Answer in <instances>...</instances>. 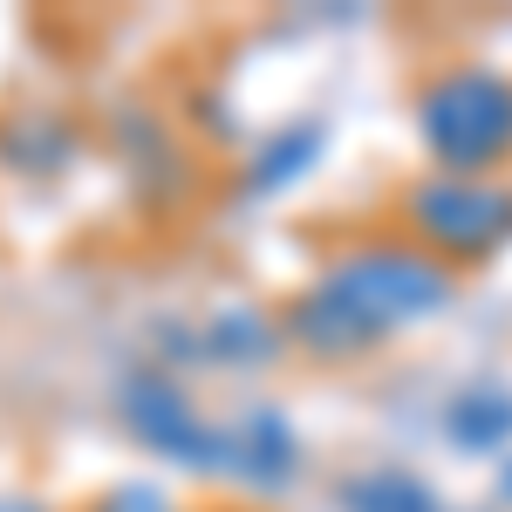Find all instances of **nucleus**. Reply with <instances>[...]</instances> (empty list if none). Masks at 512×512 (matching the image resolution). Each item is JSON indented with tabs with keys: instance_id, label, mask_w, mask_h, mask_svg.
<instances>
[{
	"instance_id": "obj_1",
	"label": "nucleus",
	"mask_w": 512,
	"mask_h": 512,
	"mask_svg": "<svg viewBox=\"0 0 512 512\" xmlns=\"http://www.w3.org/2000/svg\"><path fill=\"white\" fill-rule=\"evenodd\" d=\"M444 294H451L444 260L410 253V246H362V253H349L342 267H328V274L301 294V308H294L287 328H294L301 349L349 355V349L383 342L390 328L424 321Z\"/></svg>"
},
{
	"instance_id": "obj_2",
	"label": "nucleus",
	"mask_w": 512,
	"mask_h": 512,
	"mask_svg": "<svg viewBox=\"0 0 512 512\" xmlns=\"http://www.w3.org/2000/svg\"><path fill=\"white\" fill-rule=\"evenodd\" d=\"M424 144L444 178H478L512 151V82L492 69H451L424 96Z\"/></svg>"
},
{
	"instance_id": "obj_3",
	"label": "nucleus",
	"mask_w": 512,
	"mask_h": 512,
	"mask_svg": "<svg viewBox=\"0 0 512 512\" xmlns=\"http://www.w3.org/2000/svg\"><path fill=\"white\" fill-rule=\"evenodd\" d=\"M410 226L437 253L478 260L499 239H512V192L485 185V178H431L410 192Z\"/></svg>"
},
{
	"instance_id": "obj_4",
	"label": "nucleus",
	"mask_w": 512,
	"mask_h": 512,
	"mask_svg": "<svg viewBox=\"0 0 512 512\" xmlns=\"http://www.w3.org/2000/svg\"><path fill=\"white\" fill-rule=\"evenodd\" d=\"M123 417H130L137 431L151 437L158 451L185 458V465H226V451H219L226 437L205 431V424L192 417V403L171 390V383H144V376H137V383L123 390Z\"/></svg>"
},
{
	"instance_id": "obj_5",
	"label": "nucleus",
	"mask_w": 512,
	"mask_h": 512,
	"mask_svg": "<svg viewBox=\"0 0 512 512\" xmlns=\"http://www.w3.org/2000/svg\"><path fill=\"white\" fill-rule=\"evenodd\" d=\"M451 431L465 437L472 451H492V444H506L512 437V396L492 390V383H478V390L458 396V410H451Z\"/></svg>"
},
{
	"instance_id": "obj_6",
	"label": "nucleus",
	"mask_w": 512,
	"mask_h": 512,
	"mask_svg": "<svg viewBox=\"0 0 512 512\" xmlns=\"http://www.w3.org/2000/svg\"><path fill=\"white\" fill-rule=\"evenodd\" d=\"M349 506H355V512H437V499L417 485V478L376 472V478H362V485L349 492Z\"/></svg>"
},
{
	"instance_id": "obj_7",
	"label": "nucleus",
	"mask_w": 512,
	"mask_h": 512,
	"mask_svg": "<svg viewBox=\"0 0 512 512\" xmlns=\"http://www.w3.org/2000/svg\"><path fill=\"white\" fill-rule=\"evenodd\" d=\"M103 512H171V506H164L151 485H130V492H110V499H103Z\"/></svg>"
},
{
	"instance_id": "obj_8",
	"label": "nucleus",
	"mask_w": 512,
	"mask_h": 512,
	"mask_svg": "<svg viewBox=\"0 0 512 512\" xmlns=\"http://www.w3.org/2000/svg\"><path fill=\"white\" fill-rule=\"evenodd\" d=\"M0 512H48L41 499H0Z\"/></svg>"
}]
</instances>
